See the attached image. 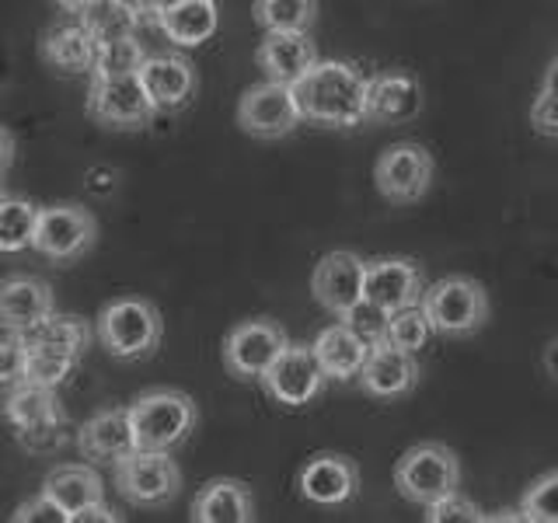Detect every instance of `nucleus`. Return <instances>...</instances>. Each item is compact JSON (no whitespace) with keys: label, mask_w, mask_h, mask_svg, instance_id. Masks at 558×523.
<instances>
[{"label":"nucleus","mask_w":558,"mask_h":523,"mask_svg":"<svg viewBox=\"0 0 558 523\" xmlns=\"http://www.w3.org/2000/svg\"><path fill=\"white\" fill-rule=\"evenodd\" d=\"M301 115L322 130H353L366 122L371 77L349 60H318V66L293 84Z\"/></svg>","instance_id":"1"},{"label":"nucleus","mask_w":558,"mask_h":523,"mask_svg":"<svg viewBox=\"0 0 558 523\" xmlns=\"http://www.w3.org/2000/svg\"><path fill=\"white\" fill-rule=\"evenodd\" d=\"M165 336L161 311L147 296H116L98 311L95 339L116 360H147Z\"/></svg>","instance_id":"2"},{"label":"nucleus","mask_w":558,"mask_h":523,"mask_svg":"<svg viewBox=\"0 0 558 523\" xmlns=\"http://www.w3.org/2000/svg\"><path fill=\"white\" fill-rule=\"evenodd\" d=\"M140 450H179L199 423V409L179 388H150L130 401Z\"/></svg>","instance_id":"3"},{"label":"nucleus","mask_w":558,"mask_h":523,"mask_svg":"<svg viewBox=\"0 0 558 523\" xmlns=\"http://www.w3.org/2000/svg\"><path fill=\"white\" fill-rule=\"evenodd\" d=\"M423 311L436 336L468 339L485 328L488 321V293L478 279L468 276H444L426 287Z\"/></svg>","instance_id":"4"},{"label":"nucleus","mask_w":558,"mask_h":523,"mask_svg":"<svg viewBox=\"0 0 558 523\" xmlns=\"http://www.w3.org/2000/svg\"><path fill=\"white\" fill-rule=\"evenodd\" d=\"M395 488L412 506H429L461 488V461L444 443H415L395 464Z\"/></svg>","instance_id":"5"},{"label":"nucleus","mask_w":558,"mask_h":523,"mask_svg":"<svg viewBox=\"0 0 558 523\" xmlns=\"http://www.w3.org/2000/svg\"><path fill=\"white\" fill-rule=\"evenodd\" d=\"M287 345H290V336L279 321H269V318L241 321L227 331V339L220 345L223 370L238 380H262L269 366L283 356Z\"/></svg>","instance_id":"6"},{"label":"nucleus","mask_w":558,"mask_h":523,"mask_svg":"<svg viewBox=\"0 0 558 523\" xmlns=\"http://www.w3.org/2000/svg\"><path fill=\"white\" fill-rule=\"evenodd\" d=\"M119 496L133 506H165L182 492V467L161 450H133L112 464Z\"/></svg>","instance_id":"7"},{"label":"nucleus","mask_w":558,"mask_h":523,"mask_svg":"<svg viewBox=\"0 0 558 523\" xmlns=\"http://www.w3.org/2000/svg\"><path fill=\"white\" fill-rule=\"evenodd\" d=\"M84 112L105 130H144L157 115L140 74L130 77H92Z\"/></svg>","instance_id":"8"},{"label":"nucleus","mask_w":558,"mask_h":523,"mask_svg":"<svg viewBox=\"0 0 558 523\" xmlns=\"http://www.w3.org/2000/svg\"><path fill=\"white\" fill-rule=\"evenodd\" d=\"M266 394L276 401V405L283 409H307L314 398H322L325 384H328V374L314 353V345L307 342H290L283 349V356H279L266 377L258 380Z\"/></svg>","instance_id":"9"},{"label":"nucleus","mask_w":558,"mask_h":523,"mask_svg":"<svg viewBox=\"0 0 558 523\" xmlns=\"http://www.w3.org/2000/svg\"><path fill=\"white\" fill-rule=\"evenodd\" d=\"M95 238H98V220L92 209L77 203H57V206H43L32 252L63 266V262H74L84 252H92Z\"/></svg>","instance_id":"10"},{"label":"nucleus","mask_w":558,"mask_h":523,"mask_svg":"<svg viewBox=\"0 0 558 523\" xmlns=\"http://www.w3.org/2000/svg\"><path fill=\"white\" fill-rule=\"evenodd\" d=\"M433 174V154L423 144H415V139H401V144H391L377 157L374 185L388 203H415L429 192Z\"/></svg>","instance_id":"11"},{"label":"nucleus","mask_w":558,"mask_h":523,"mask_svg":"<svg viewBox=\"0 0 558 523\" xmlns=\"http://www.w3.org/2000/svg\"><path fill=\"white\" fill-rule=\"evenodd\" d=\"M301 122L304 115L290 84L262 81V84H252L238 101V126L241 133H248L255 139L290 136Z\"/></svg>","instance_id":"12"},{"label":"nucleus","mask_w":558,"mask_h":523,"mask_svg":"<svg viewBox=\"0 0 558 523\" xmlns=\"http://www.w3.org/2000/svg\"><path fill=\"white\" fill-rule=\"evenodd\" d=\"M101 35H105V28L95 22V17L66 14L63 22L49 25L43 32L39 57L46 60V66L57 70V74H66V77L92 74Z\"/></svg>","instance_id":"13"},{"label":"nucleus","mask_w":558,"mask_h":523,"mask_svg":"<svg viewBox=\"0 0 558 523\" xmlns=\"http://www.w3.org/2000/svg\"><path fill=\"white\" fill-rule=\"evenodd\" d=\"M311 293L331 318H342L366 296V262L356 252H328L311 272Z\"/></svg>","instance_id":"14"},{"label":"nucleus","mask_w":558,"mask_h":523,"mask_svg":"<svg viewBox=\"0 0 558 523\" xmlns=\"http://www.w3.org/2000/svg\"><path fill=\"white\" fill-rule=\"evenodd\" d=\"M426 276L423 266L409 255H380L366 258V301L380 304L388 314L423 304Z\"/></svg>","instance_id":"15"},{"label":"nucleus","mask_w":558,"mask_h":523,"mask_svg":"<svg viewBox=\"0 0 558 523\" xmlns=\"http://www.w3.org/2000/svg\"><path fill=\"white\" fill-rule=\"evenodd\" d=\"M140 81H144L157 115L182 112L185 105L196 98V87H199L196 66H192V60L182 57V52H154V57H147L144 66H140Z\"/></svg>","instance_id":"16"},{"label":"nucleus","mask_w":558,"mask_h":523,"mask_svg":"<svg viewBox=\"0 0 558 523\" xmlns=\"http://www.w3.org/2000/svg\"><path fill=\"white\" fill-rule=\"evenodd\" d=\"M301 496L314 506H345L360 496V467L353 458L336 450H322L296 475Z\"/></svg>","instance_id":"17"},{"label":"nucleus","mask_w":558,"mask_h":523,"mask_svg":"<svg viewBox=\"0 0 558 523\" xmlns=\"http://www.w3.org/2000/svg\"><path fill=\"white\" fill-rule=\"evenodd\" d=\"M418 374L423 370H418L415 353L384 339L371 345V356H366L360 374V388L377 401H398L415 391Z\"/></svg>","instance_id":"18"},{"label":"nucleus","mask_w":558,"mask_h":523,"mask_svg":"<svg viewBox=\"0 0 558 523\" xmlns=\"http://www.w3.org/2000/svg\"><path fill=\"white\" fill-rule=\"evenodd\" d=\"M255 66L276 84H296L318 66V46L307 32H266L255 46Z\"/></svg>","instance_id":"19"},{"label":"nucleus","mask_w":558,"mask_h":523,"mask_svg":"<svg viewBox=\"0 0 558 523\" xmlns=\"http://www.w3.org/2000/svg\"><path fill=\"white\" fill-rule=\"evenodd\" d=\"M77 447L92 464H119L126 453L140 450L130 405L101 409L77 429Z\"/></svg>","instance_id":"20"},{"label":"nucleus","mask_w":558,"mask_h":523,"mask_svg":"<svg viewBox=\"0 0 558 523\" xmlns=\"http://www.w3.org/2000/svg\"><path fill=\"white\" fill-rule=\"evenodd\" d=\"M423 112V84L401 70H380L371 77V101H366V122L377 126H401Z\"/></svg>","instance_id":"21"},{"label":"nucleus","mask_w":558,"mask_h":523,"mask_svg":"<svg viewBox=\"0 0 558 523\" xmlns=\"http://www.w3.org/2000/svg\"><path fill=\"white\" fill-rule=\"evenodd\" d=\"M161 35L179 49H199L220 28L217 0H168V8L157 17Z\"/></svg>","instance_id":"22"},{"label":"nucleus","mask_w":558,"mask_h":523,"mask_svg":"<svg viewBox=\"0 0 558 523\" xmlns=\"http://www.w3.org/2000/svg\"><path fill=\"white\" fill-rule=\"evenodd\" d=\"M311 345H314V353H318L328 380H339V384L360 380L363 363L371 356V342H366L360 331L349 328L345 321L322 328Z\"/></svg>","instance_id":"23"},{"label":"nucleus","mask_w":558,"mask_h":523,"mask_svg":"<svg viewBox=\"0 0 558 523\" xmlns=\"http://www.w3.org/2000/svg\"><path fill=\"white\" fill-rule=\"evenodd\" d=\"M196 523H252L255 496L241 478H209L192 499Z\"/></svg>","instance_id":"24"},{"label":"nucleus","mask_w":558,"mask_h":523,"mask_svg":"<svg viewBox=\"0 0 558 523\" xmlns=\"http://www.w3.org/2000/svg\"><path fill=\"white\" fill-rule=\"evenodd\" d=\"M52 311V290L46 279L35 276H11L0 287V321L4 328L28 331L35 325H43Z\"/></svg>","instance_id":"25"},{"label":"nucleus","mask_w":558,"mask_h":523,"mask_svg":"<svg viewBox=\"0 0 558 523\" xmlns=\"http://www.w3.org/2000/svg\"><path fill=\"white\" fill-rule=\"evenodd\" d=\"M43 492L70 516V523H74L81 510L105 499V482L92 464H57L46 475Z\"/></svg>","instance_id":"26"},{"label":"nucleus","mask_w":558,"mask_h":523,"mask_svg":"<svg viewBox=\"0 0 558 523\" xmlns=\"http://www.w3.org/2000/svg\"><path fill=\"white\" fill-rule=\"evenodd\" d=\"M4 415L14 433L35 429V426H52V423H66V412L57 398V388H43V384H28L22 380L17 388L8 391L4 398Z\"/></svg>","instance_id":"27"},{"label":"nucleus","mask_w":558,"mask_h":523,"mask_svg":"<svg viewBox=\"0 0 558 523\" xmlns=\"http://www.w3.org/2000/svg\"><path fill=\"white\" fill-rule=\"evenodd\" d=\"M28 349H43V353H60L81 360L92 345V328L87 321L74 318V314H49L43 325L25 331Z\"/></svg>","instance_id":"28"},{"label":"nucleus","mask_w":558,"mask_h":523,"mask_svg":"<svg viewBox=\"0 0 558 523\" xmlns=\"http://www.w3.org/2000/svg\"><path fill=\"white\" fill-rule=\"evenodd\" d=\"M144 60H147V49L133 32H116V35L105 32L98 42L92 77H130V74H140Z\"/></svg>","instance_id":"29"},{"label":"nucleus","mask_w":558,"mask_h":523,"mask_svg":"<svg viewBox=\"0 0 558 523\" xmlns=\"http://www.w3.org/2000/svg\"><path fill=\"white\" fill-rule=\"evenodd\" d=\"M39 214L43 206H35L32 199L4 196V203H0V252L17 255L32 248L35 231H39Z\"/></svg>","instance_id":"30"},{"label":"nucleus","mask_w":558,"mask_h":523,"mask_svg":"<svg viewBox=\"0 0 558 523\" xmlns=\"http://www.w3.org/2000/svg\"><path fill=\"white\" fill-rule=\"evenodd\" d=\"M252 17L262 32H307L318 22V0H255Z\"/></svg>","instance_id":"31"},{"label":"nucleus","mask_w":558,"mask_h":523,"mask_svg":"<svg viewBox=\"0 0 558 523\" xmlns=\"http://www.w3.org/2000/svg\"><path fill=\"white\" fill-rule=\"evenodd\" d=\"M429 336H436L429 318H426V311L423 304H412V307H401L391 314V325H388V342L401 345V349H409V353H423Z\"/></svg>","instance_id":"32"},{"label":"nucleus","mask_w":558,"mask_h":523,"mask_svg":"<svg viewBox=\"0 0 558 523\" xmlns=\"http://www.w3.org/2000/svg\"><path fill=\"white\" fill-rule=\"evenodd\" d=\"M520 513L527 523H558V467L527 485L520 496Z\"/></svg>","instance_id":"33"},{"label":"nucleus","mask_w":558,"mask_h":523,"mask_svg":"<svg viewBox=\"0 0 558 523\" xmlns=\"http://www.w3.org/2000/svg\"><path fill=\"white\" fill-rule=\"evenodd\" d=\"M74 356H60V353H43V349H28V366H25V380L28 384H43V388H60V384L77 370Z\"/></svg>","instance_id":"34"},{"label":"nucleus","mask_w":558,"mask_h":523,"mask_svg":"<svg viewBox=\"0 0 558 523\" xmlns=\"http://www.w3.org/2000/svg\"><path fill=\"white\" fill-rule=\"evenodd\" d=\"M339 321H345L349 328H353V331H360V336H363L366 342L374 345V342H384V339H388V325H391V314L384 311L380 304L366 301V296H363V301H360V304H356L353 311H345Z\"/></svg>","instance_id":"35"},{"label":"nucleus","mask_w":558,"mask_h":523,"mask_svg":"<svg viewBox=\"0 0 558 523\" xmlns=\"http://www.w3.org/2000/svg\"><path fill=\"white\" fill-rule=\"evenodd\" d=\"M25 366H28V339H25V331L4 328V345H0V380H4L8 391L25 380Z\"/></svg>","instance_id":"36"},{"label":"nucleus","mask_w":558,"mask_h":523,"mask_svg":"<svg viewBox=\"0 0 558 523\" xmlns=\"http://www.w3.org/2000/svg\"><path fill=\"white\" fill-rule=\"evenodd\" d=\"M423 510H426V523H482L485 520V513L461 492V488L423 506Z\"/></svg>","instance_id":"37"},{"label":"nucleus","mask_w":558,"mask_h":523,"mask_svg":"<svg viewBox=\"0 0 558 523\" xmlns=\"http://www.w3.org/2000/svg\"><path fill=\"white\" fill-rule=\"evenodd\" d=\"M531 130L558 139V84H541L537 98L531 101Z\"/></svg>","instance_id":"38"},{"label":"nucleus","mask_w":558,"mask_h":523,"mask_svg":"<svg viewBox=\"0 0 558 523\" xmlns=\"http://www.w3.org/2000/svg\"><path fill=\"white\" fill-rule=\"evenodd\" d=\"M168 0H109V11L126 25H157Z\"/></svg>","instance_id":"39"},{"label":"nucleus","mask_w":558,"mask_h":523,"mask_svg":"<svg viewBox=\"0 0 558 523\" xmlns=\"http://www.w3.org/2000/svg\"><path fill=\"white\" fill-rule=\"evenodd\" d=\"M25 520H46V523H70V516L60 510L57 502H52L46 492H39L35 499L22 502L17 510L11 513V523H25Z\"/></svg>","instance_id":"40"},{"label":"nucleus","mask_w":558,"mask_h":523,"mask_svg":"<svg viewBox=\"0 0 558 523\" xmlns=\"http://www.w3.org/2000/svg\"><path fill=\"white\" fill-rule=\"evenodd\" d=\"M66 423H52V426H35V429H22V433H14L17 436V443L28 447V450H52V447H60L66 440Z\"/></svg>","instance_id":"41"},{"label":"nucleus","mask_w":558,"mask_h":523,"mask_svg":"<svg viewBox=\"0 0 558 523\" xmlns=\"http://www.w3.org/2000/svg\"><path fill=\"white\" fill-rule=\"evenodd\" d=\"M122 516L112 510V506L109 502H95V506H87V510H81L77 516H74V523H119Z\"/></svg>","instance_id":"42"},{"label":"nucleus","mask_w":558,"mask_h":523,"mask_svg":"<svg viewBox=\"0 0 558 523\" xmlns=\"http://www.w3.org/2000/svg\"><path fill=\"white\" fill-rule=\"evenodd\" d=\"M57 8L63 14H81V17H92L101 8H109V0H57Z\"/></svg>","instance_id":"43"},{"label":"nucleus","mask_w":558,"mask_h":523,"mask_svg":"<svg viewBox=\"0 0 558 523\" xmlns=\"http://www.w3.org/2000/svg\"><path fill=\"white\" fill-rule=\"evenodd\" d=\"M541 363H545V374L558 384V336L545 345V356H541Z\"/></svg>","instance_id":"44"},{"label":"nucleus","mask_w":558,"mask_h":523,"mask_svg":"<svg viewBox=\"0 0 558 523\" xmlns=\"http://www.w3.org/2000/svg\"><path fill=\"white\" fill-rule=\"evenodd\" d=\"M11 161H14V136L11 130H4V168H11Z\"/></svg>","instance_id":"45"},{"label":"nucleus","mask_w":558,"mask_h":523,"mask_svg":"<svg viewBox=\"0 0 558 523\" xmlns=\"http://www.w3.org/2000/svg\"><path fill=\"white\" fill-rule=\"evenodd\" d=\"M541 84H558V57L548 63V70H545V81H541Z\"/></svg>","instance_id":"46"}]
</instances>
